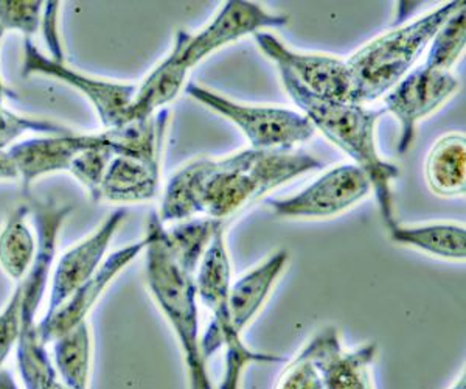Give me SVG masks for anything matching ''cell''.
Returning <instances> with one entry per match:
<instances>
[{
    "label": "cell",
    "instance_id": "cell-29",
    "mask_svg": "<svg viewBox=\"0 0 466 389\" xmlns=\"http://www.w3.org/2000/svg\"><path fill=\"white\" fill-rule=\"evenodd\" d=\"M21 315L22 287L21 283H17L10 301L0 312V369L4 368L6 358L10 357L13 349L16 347L21 335Z\"/></svg>",
    "mask_w": 466,
    "mask_h": 389
},
{
    "label": "cell",
    "instance_id": "cell-16",
    "mask_svg": "<svg viewBox=\"0 0 466 389\" xmlns=\"http://www.w3.org/2000/svg\"><path fill=\"white\" fill-rule=\"evenodd\" d=\"M96 142L98 133L78 134L74 131L63 136H39L21 140L6 151L19 171V181L28 190L39 178L56 171H69L72 160Z\"/></svg>",
    "mask_w": 466,
    "mask_h": 389
},
{
    "label": "cell",
    "instance_id": "cell-17",
    "mask_svg": "<svg viewBox=\"0 0 466 389\" xmlns=\"http://www.w3.org/2000/svg\"><path fill=\"white\" fill-rule=\"evenodd\" d=\"M160 166L142 160L114 156L101 179L94 203H147L159 193Z\"/></svg>",
    "mask_w": 466,
    "mask_h": 389
},
{
    "label": "cell",
    "instance_id": "cell-4",
    "mask_svg": "<svg viewBox=\"0 0 466 389\" xmlns=\"http://www.w3.org/2000/svg\"><path fill=\"white\" fill-rule=\"evenodd\" d=\"M30 220L36 234L37 252L27 276L21 281V335L16 344L17 371L25 389H43L56 379L52 355L37 335V312L50 285L59 232L74 208L54 200H32Z\"/></svg>",
    "mask_w": 466,
    "mask_h": 389
},
{
    "label": "cell",
    "instance_id": "cell-2",
    "mask_svg": "<svg viewBox=\"0 0 466 389\" xmlns=\"http://www.w3.org/2000/svg\"><path fill=\"white\" fill-rule=\"evenodd\" d=\"M279 69L285 89L307 114L314 128L320 129L366 173L377 197L382 221L387 230H392L398 224L393 212L392 182L400 177V169L382 159L375 142V128L378 120L387 114L386 107L369 109L355 103L323 100L303 87L289 70Z\"/></svg>",
    "mask_w": 466,
    "mask_h": 389
},
{
    "label": "cell",
    "instance_id": "cell-26",
    "mask_svg": "<svg viewBox=\"0 0 466 389\" xmlns=\"http://www.w3.org/2000/svg\"><path fill=\"white\" fill-rule=\"evenodd\" d=\"M114 158L106 131L98 133V142L94 147L81 151L70 164L69 173L76 181L83 184L90 200L96 197L101 179L106 173L107 166Z\"/></svg>",
    "mask_w": 466,
    "mask_h": 389
},
{
    "label": "cell",
    "instance_id": "cell-10",
    "mask_svg": "<svg viewBox=\"0 0 466 389\" xmlns=\"http://www.w3.org/2000/svg\"><path fill=\"white\" fill-rule=\"evenodd\" d=\"M370 190V181L360 167L340 166L325 173L302 192L269 200L268 206L276 215L287 219H329L355 206Z\"/></svg>",
    "mask_w": 466,
    "mask_h": 389
},
{
    "label": "cell",
    "instance_id": "cell-35",
    "mask_svg": "<svg viewBox=\"0 0 466 389\" xmlns=\"http://www.w3.org/2000/svg\"><path fill=\"white\" fill-rule=\"evenodd\" d=\"M43 389H67L64 386L63 382L56 377V379L50 380Z\"/></svg>",
    "mask_w": 466,
    "mask_h": 389
},
{
    "label": "cell",
    "instance_id": "cell-23",
    "mask_svg": "<svg viewBox=\"0 0 466 389\" xmlns=\"http://www.w3.org/2000/svg\"><path fill=\"white\" fill-rule=\"evenodd\" d=\"M52 362L58 379L67 389H89L92 368V332L89 321L52 343Z\"/></svg>",
    "mask_w": 466,
    "mask_h": 389
},
{
    "label": "cell",
    "instance_id": "cell-24",
    "mask_svg": "<svg viewBox=\"0 0 466 389\" xmlns=\"http://www.w3.org/2000/svg\"><path fill=\"white\" fill-rule=\"evenodd\" d=\"M223 226V221H219V220H187V221L176 224L175 228L167 230V241H168L176 259L184 267L198 272L207 248L212 243L213 237Z\"/></svg>",
    "mask_w": 466,
    "mask_h": 389
},
{
    "label": "cell",
    "instance_id": "cell-28",
    "mask_svg": "<svg viewBox=\"0 0 466 389\" xmlns=\"http://www.w3.org/2000/svg\"><path fill=\"white\" fill-rule=\"evenodd\" d=\"M44 2L0 0V27L32 37L41 30Z\"/></svg>",
    "mask_w": 466,
    "mask_h": 389
},
{
    "label": "cell",
    "instance_id": "cell-6",
    "mask_svg": "<svg viewBox=\"0 0 466 389\" xmlns=\"http://www.w3.org/2000/svg\"><path fill=\"white\" fill-rule=\"evenodd\" d=\"M198 298L206 305L212 321L201 338L204 357L215 355L218 351H226V369L223 380L218 389H241V377L244 369L252 363L270 364L285 363L287 358L269 353H257L246 346L241 335L233 325L228 292L232 285L230 259L224 237V226L213 237L212 243L202 257L197 274Z\"/></svg>",
    "mask_w": 466,
    "mask_h": 389
},
{
    "label": "cell",
    "instance_id": "cell-30",
    "mask_svg": "<svg viewBox=\"0 0 466 389\" xmlns=\"http://www.w3.org/2000/svg\"><path fill=\"white\" fill-rule=\"evenodd\" d=\"M276 389H323L320 373L305 349L288 363Z\"/></svg>",
    "mask_w": 466,
    "mask_h": 389
},
{
    "label": "cell",
    "instance_id": "cell-22",
    "mask_svg": "<svg viewBox=\"0 0 466 389\" xmlns=\"http://www.w3.org/2000/svg\"><path fill=\"white\" fill-rule=\"evenodd\" d=\"M28 219L30 206L21 204L6 217L0 230V267L16 282L27 276L37 252L36 234H33Z\"/></svg>",
    "mask_w": 466,
    "mask_h": 389
},
{
    "label": "cell",
    "instance_id": "cell-25",
    "mask_svg": "<svg viewBox=\"0 0 466 389\" xmlns=\"http://www.w3.org/2000/svg\"><path fill=\"white\" fill-rule=\"evenodd\" d=\"M466 44V15L465 6L457 10L448 21L440 27L439 32L431 41L428 58L423 66L434 70L450 72L461 58Z\"/></svg>",
    "mask_w": 466,
    "mask_h": 389
},
{
    "label": "cell",
    "instance_id": "cell-14",
    "mask_svg": "<svg viewBox=\"0 0 466 389\" xmlns=\"http://www.w3.org/2000/svg\"><path fill=\"white\" fill-rule=\"evenodd\" d=\"M147 241H134L122 250L112 252L103 261L98 271L83 283L72 296H70L54 315L43 316L37 322V335L39 340L47 346L52 344L59 336L72 331L74 327L87 321L90 310L96 307L98 299L106 292L112 281L131 263V261L144 252Z\"/></svg>",
    "mask_w": 466,
    "mask_h": 389
},
{
    "label": "cell",
    "instance_id": "cell-11",
    "mask_svg": "<svg viewBox=\"0 0 466 389\" xmlns=\"http://www.w3.org/2000/svg\"><path fill=\"white\" fill-rule=\"evenodd\" d=\"M457 87L459 81L451 72L421 66L409 72L403 80L387 92L384 107L387 112H392L401 125L397 145L400 155H406L412 147L417 123L441 107L457 91Z\"/></svg>",
    "mask_w": 466,
    "mask_h": 389
},
{
    "label": "cell",
    "instance_id": "cell-33",
    "mask_svg": "<svg viewBox=\"0 0 466 389\" xmlns=\"http://www.w3.org/2000/svg\"><path fill=\"white\" fill-rule=\"evenodd\" d=\"M0 389H21L17 386L16 380L13 379L10 371L0 369Z\"/></svg>",
    "mask_w": 466,
    "mask_h": 389
},
{
    "label": "cell",
    "instance_id": "cell-27",
    "mask_svg": "<svg viewBox=\"0 0 466 389\" xmlns=\"http://www.w3.org/2000/svg\"><path fill=\"white\" fill-rule=\"evenodd\" d=\"M70 133H74V129L50 120L21 116L8 109L5 103H0V149L10 148L25 134L63 136Z\"/></svg>",
    "mask_w": 466,
    "mask_h": 389
},
{
    "label": "cell",
    "instance_id": "cell-3",
    "mask_svg": "<svg viewBox=\"0 0 466 389\" xmlns=\"http://www.w3.org/2000/svg\"><path fill=\"white\" fill-rule=\"evenodd\" d=\"M145 271L149 293L175 332L186 364L188 389H215L207 371L199 338L197 271L176 259L167 241V230L153 213L147 226Z\"/></svg>",
    "mask_w": 466,
    "mask_h": 389
},
{
    "label": "cell",
    "instance_id": "cell-18",
    "mask_svg": "<svg viewBox=\"0 0 466 389\" xmlns=\"http://www.w3.org/2000/svg\"><path fill=\"white\" fill-rule=\"evenodd\" d=\"M288 251H277L263 263L243 274L230 285L228 307L235 329L243 333L246 327L258 315L266 299L269 298L272 288L287 267Z\"/></svg>",
    "mask_w": 466,
    "mask_h": 389
},
{
    "label": "cell",
    "instance_id": "cell-1",
    "mask_svg": "<svg viewBox=\"0 0 466 389\" xmlns=\"http://www.w3.org/2000/svg\"><path fill=\"white\" fill-rule=\"evenodd\" d=\"M322 160L305 153L248 148L226 159H197L182 167L165 186L162 223H180L198 215L223 221L239 209L308 171Z\"/></svg>",
    "mask_w": 466,
    "mask_h": 389
},
{
    "label": "cell",
    "instance_id": "cell-21",
    "mask_svg": "<svg viewBox=\"0 0 466 389\" xmlns=\"http://www.w3.org/2000/svg\"><path fill=\"white\" fill-rule=\"evenodd\" d=\"M426 181L440 197H459L466 189V139L448 134L434 145L426 160Z\"/></svg>",
    "mask_w": 466,
    "mask_h": 389
},
{
    "label": "cell",
    "instance_id": "cell-36",
    "mask_svg": "<svg viewBox=\"0 0 466 389\" xmlns=\"http://www.w3.org/2000/svg\"><path fill=\"white\" fill-rule=\"evenodd\" d=\"M451 389H465V375H461V379L457 380L456 384Z\"/></svg>",
    "mask_w": 466,
    "mask_h": 389
},
{
    "label": "cell",
    "instance_id": "cell-20",
    "mask_svg": "<svg viewBox=\"0 0 466 389\" xmlns=\"http://www.w3.org/2000/svg\"><path fill=\"white\" fill-rule=\"evenodd\" d=\"M389 234L397 245L408 246L445 261H465L466 230L461 224H397L389 230Z\"/></svg>",
    "mask_w": 466,
    "mask_h": 389
},
{
    "label": "cell",
    "instance_id": "cell-5",
    "mask_svg": "<svg viewBox=\"0 0 466 389\" xmlns=\"http://www.w3.org/2000/svg\"><path fill=\"white\" fill-rule=\"evenodd\" d=\"M465 2H450L412 24L386 33L358 50L347 61L351 77L350 103L378 100L397 86L430 46L435 33Z\"/></svg>",
    "mask_w": 466,
    "mask_h": 389
},
{
    "label": "cell",
    "instance_id": "cell-15",
    "mask_svg": "<svg viewBox=\"0 0 466 389\" xmlns=\"http://www.w3.org/2000/svg\"><path fill=\"white\" fill-rule=\"evenodd\" d=\"M322 377L323 389H373L370 368L377 357V344L345 351L339 333L327 327L303 347Z\"/></svg>",
    "mask_w": 466,
    "mask_h": 389
},
{
    "label": "cell",
    "instance_id": "cell-9",
    "mask_svg": "<svg viewBox=\"0 0 466 389\" xmlns=\"http://www.w3.org/2000/svg\"><path fill=\"white\" fill-rule=\"evenodd\" d=\"M288 22L289 17L285 15H274L252 2H228L201 32L179 30L173 48L191 70L208 55L238 41L239 37L255 35L261 28L285 27Z\"/></svg>",
    "mask_w": 466,
    "mask_h": 389
},
{
    "label": "cell",
    "instance_id": "cell-31",
    "mask_svg": "<svg viewBox=\"0 0 466 389\" xmlns=\"http://www.w3.org/2000/svg\"><path fill=\"white\" fill-rule=\"evenodd\" d=\"M61 10L59 2H44L43 21H41V30H43L44 39L47 44L50 58L58 63L66 61L64 56L63 43L59 36L58 13Z\"/></svg>",
    "mask_w": 466,
    "mask_h": 389
},
{
    "label": "cell",
    "instance_id": "cell-7",
    "mask_svg": "<svg viewBox=\"0 0 466 389\" xmlns=\"http://www.w3.org/2000/svg\"><path fill=\"white\" fill-rule=\"evenodd\" d=\"M184 91L197 102L235 123L250 140V148L289 151L294 145L311 139L316 131L307 116L296 111L241 105L195 81L187 83Z\"/></svg>",
    "mask_w": 466,
    "mask_h": 389
},
{
    "label": "cell",
    "instance_id": "cell-34",
    "mask_svg": "<svg viewBox=\"0 0 466 389\" xmlns=\"http://www.w3.org/2000/svg\"><path fill=\"white\" fill-rule=\"evenodd\" d=\"M4 35H5V30L0 27V44H2ZM5 98H15V92H11L10 89L6 87L5 83L2 80V74H0V103L5 102Z\"/></svg>",
    "mask_w": 466,
    "mask_h": 389
},
{
    "label": "cell",
    "instance_id": "cell-8",
    "mask_svg": "<svg viewBox=\"0 0 466 389\" xmlns=\"http://www.w3.org/2000/svg\"><path fill=\"white\" fill-rule=\"evenodd\" d=\"M21 74L25 78L36 75L50 77L74 87L96 107L105 129L118 128L127 125V111L133 105L134 97L137 92V85L98 78L70 67L66 61H54L37 48L32 37H25Z\"/></svg>",
    "mask_w": 466,
    "mask_h": 389
},
{
    "label": "cell",
    "instance_id": "cell-12",
    "mask_svg": "<svg viewBox=\"0 0 466 389\" xmlns=\"http://www.w3.org/2000/svg\"><path fill=\"white\" fill-rule=\"evenodd\" d=\"M254 37L268 58L289 70L311 94L329 102L350 103L351 77L347 61L329 55L296 52L272 33L258 32Z\"/></svg>",
    "mask_w": 466,
    "mask_h": 389
},
{
    "label": "cell",
    "instance_id": "cell-32",
    "mask_svg": "<svg viewBox=\"0 0 466 389\" xmlns=\"http://www.w3.org/2000/svg\"><path fill=\"white\" fill-rule=\"evenodd\" d=\"M0 181H19V171L6 149H0Z\"/></svg>",
    "mask_w": 466,
    "mask_h": 389
},
{
    "label": "cell",
    "instance_id": "cell-13",
    "mask_svg": "<svg viewBox=\"0 0 466 389\" xmlns=\"http://www.w3.org/2000/svg\"><path fill=\"white\" fill-rule=\"evenodd\" d=\"M127 220V212L116 209L92 234L66 251L63 256L54 263L50 276V296H48L46 315H54L55 312L87 282L106 259V251L111 245L114 235Z\"/></svg>",
    "mask_w": 466,
    "mask_h": 389
},
{
    "label": "cell",
    "instance_id": "cell-19",
    "mask_svg": "<svg viewBox=\"0 0 466 389\" xmlns=\"http://www.w3.org/2000/svg\"><path fill=\"white\" fill-rule=\"evenodd\" d=\"M188 67L180 59L175 48L168 56L156 66L140 85L134 97L133 105L127 111V123L151 118L173 102L177 94L186 87Z\"/></svg>",
    "mask_w": 466,
    "mask_h": 389
}]
</instances>
